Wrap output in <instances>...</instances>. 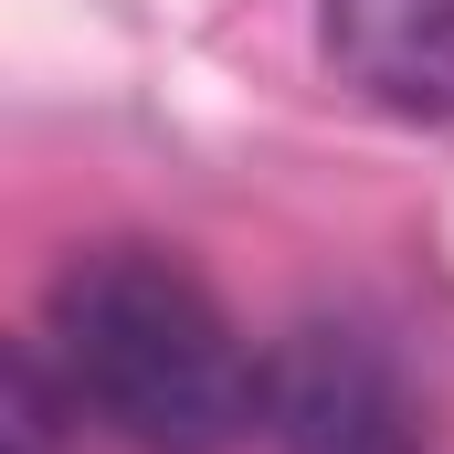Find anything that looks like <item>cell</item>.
Returning a JSON list of instances; mask_svg holds the SVG:
<instances>
[{
	"label": "cell",
	"instance_id": "obj_1",
	"mask_svg": "<svg viewBox=\"0 0 454 454\" xmlns=\"http://www.w3.org/2000/svg\"><path fill=\"white\" fill-rule=\"evenodd\" d=\"M43 359L64 402L137 454H232L264 434V359L159 243H85L43 296Z\"/></svg>",
	"mask_w": 454,
	"mask_h": 454
},
{
	"label": "cell",
	"instance_id": "obj_3",
	"mask_svg": "<svg viewBox=\"0 0 454 454\" xmlns=\"http://www.w3.org/2000/svg\"><path fill=\"white\" fill-rule=\"evenodd\" d=\"M317 53L359 106L454 127V0H317Z\"/></svg>",
	"mask_w": 454,
	"mask_h": 454
},
{
	"label": "cell",
	"instance_id": "obj_4",
	"mask_svg": "<svg viewBox=\"0 0 454 454\" xmlns=\"http://www.w3.org/2000/svg\"><path fill=\"white\" fill-rule=\"evenodd\" d=\"M64 423H85V412L64 402L43 339H21L11 359H0V454H64Z\"/></svg>",
	"mask_w": 454,
	"mask_h": 454
},
{
	"label": "cell",
	"instance_id": "obj_2",
	"mask_svg": "<svg viewBox=\"0 0 454 454\" xmlns=\"http://www.w3.org/2000/svg\"><path fill=\"white\" fill-rule=\"evenodd\" d=\"M264 444L275 454H434L412 380L370 328L307 317L264 359Z\"/></svg>",
	"mask_w": 454,
	"mask_h": 454
}]
</instances>
